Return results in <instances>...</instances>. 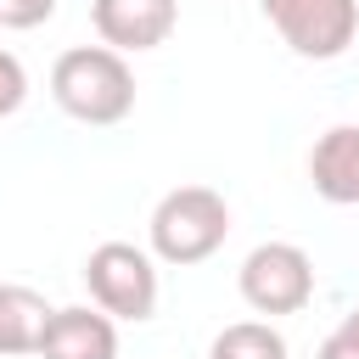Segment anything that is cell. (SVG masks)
Masks as SVG:
<instances>
[{
    "label": "cell",
    "instance_id": "obj_11",
    "mask_svg": "<svg viewBox=\"0 0 359 359\" xmlns=\"http://www.w3.org/2000/svg\"><path fill=\"white\" fill-rule=\"evenodd\" d=\"M22 101H28V67L11 50H0V118L22 112Z\"/></svg>",
    "mask_w": 359,
    "mask_h": 359
},
{
    "label": "cell",
    "instance_id": "obj_3",
    "mask_svg": "<svg viewBox=\"0 0 359 359\" xmlns=\"http://www.w3.org/2000/svg\"><path fill=\"white\" fill-rule=\"evenodd\" d=\"M84 286H90V303L107 309L112 320H151L157 314V258L135 241H101L90 247L84 258Z\"/></svg>",
    "mask_w": 359,
    "mask_h": 359
},
{
    "label": "cell",
    "instance_id": "obj_6",
    "mask_svg": "<svg viewBox=\"0 0 359 359\" xmlns=\"http://www.w3.org/2000/svg\"><path fill=\"white\" fill-rule=\"evenodd\" d=\"M90 22H95L101 45L135 56V50H157L174 34L180 0H90Z\"/></svg>",
    "mask_w": 359,
    "mask_h": 359
},
{
    "label": "cell",
    "instance_id": "obj_1",
    "mask_svg": "<svg viewBox=\"0 0 359 359\" xmlns=\"http://www.w3.org/2000/svg\"><path fill=\"white\" fill-rule=\"evenodd\" d=\"M50 101L90 129H112L135 112V73L112 45H73L50 67Z\"/></svg>",
    "mask_w": 359,
    "mask_h": 359
},
{
    "label": "cell",
    "instance_id": "obj_10",
    "mask_svg": "<svg viewBox=\"0 0 359 359\" xmlns=\"http://www.w3.org/2000/svg\"><path fill=\"white\" fill-rule=\"evenodd\" d=\"M208 359H286V337L269 320H236L208 342Z\"/></svg>",
    "mask_w": 359,
    "mask_h": 359
},
{
    "label": "cell",
    "instance_id": "obj_2",
    "mask_svg": "<svg viewBox=\"0 0 359 359\" xmlns=\"http://www.w3.org/2000/svg\"><path fill=\"white\" fill-rule=\"evenodd\" d=\"M146 236H151V258H163L174 269L208 264L230 236V202L213 185H174L151 208Z\"/></svg>",
    "mask_w": 359,
    "mask_h": 359
},
{
    "label": "cell",
    "instance_id": "obj_13",
    "mask_svg": "<svg viewBox=\"0 0 359 359\" xmlns=\"http://www.w3.org/2000/svg\"><path fill=\"white\" fill-rule=\"evenodd\" d=\"M56 17V0H0V28H39Z\"/></svg>",
    "mask_w": 359,
    "mask_h": 359
},
{
    "label": "cell",
    "instance_id": "obj_4",
    "mask_svg": "<svg viewBox=\"0 0 359 359\" xmlns=\"http://www.w3.org/2000/svg\"><path fill=\"white\" fill-rule=\"evenodd\" d=\"M236 286L252 314H303L314 303V258L297 241H258L241 258Z\"/></svg>",
    "mask_w": 359,
    "mask_h": 359
},
{
    "label": "cell",
    "instance_id": "obj_5",
    "mask_svg": "<svg viewBox=\"0 0 359 359\" xmlns=\"http://www.w3.org/2000/svg\"><path fill=\"white\" fill-rule=\"evenodd\" d=\"M258 11L303 62H337L359 39V0H258Z\"/></svg>",
    "mask_w": 359,
    "mask_h": 359
},
{
    "label": "cell",
    "instance_id": "obj_9",
    "mask_svg": "<svg viewBox=\"0 0 359 359\" xmlns=\"http://www.w3.org/2000/svg\"><path fill=\"white\" fill-rule=\"evenodd\" d=\"M50 314H56V309H50V303H45L34 286L0 280V359H22V353H39Z\"/></svg>",
    "mask_w": 359,
    "mask_h": 359
},
{
    "label": "cell",
    "instance_id": "obj_7",
    "mask_svg": "<svg viewBox=\"0 0 359 359\" xmlns=\"http://www.w3.org/2000/svg\"><path fill=\"white\" fill-rule=\"evenodd\" d=\"M45 359H118V320L107 309H56L39 342Z\"/></svg>",
    "mask_w": 359,
    "mask_h": 359
},
{
    "label": "cell",
    "instance_id": "obj_8",
    "mask_svg": "<svg viewBox=\"0 0 359 359\" xmlns=\"http://www.w3.org/2000/svg\"><path fill=\"white\" fill-rule=\"evenodd\" d=\"M309 180L325 202L359 208V123H331L309 146Z\"/></svg>",
    "mask_w": 359,
    "mask_h": 359
},
{
    "label": "cell",
    "instance_id": "obj_12",
    "mask_svg": "<svg viewBox=\"0 0 359 359\" xmlns=\"http://www.w3.org/2000/svg\"><path fill=\"white\" fill-rule=\"evenodd\" d=\"M314 359H359V303L331 325V337L320 342V353Z\"/></svg>",
    "mask_w": 359,
    "mask_h": 359
}]
</instances>
